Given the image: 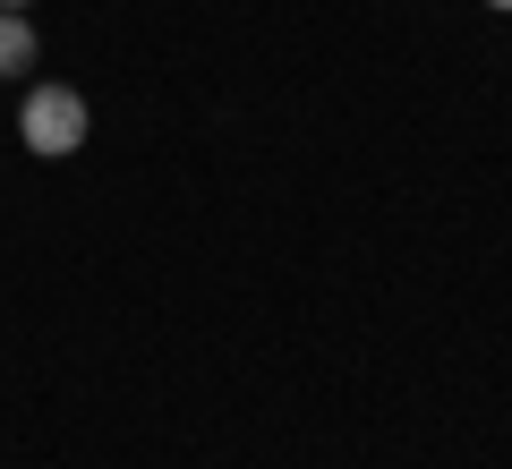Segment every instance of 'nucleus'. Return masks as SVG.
<instances>
[{"mask_svg":"<svg viewBox=\"0 0 512 469\" xmlns=\"http://www.w3.org/2000/svg\"><path fill=\"white\" fill-rule=\"evenodd\" d=\"M18 137H26V154H43V163H69L77 145H86V94L77 86H26Z\"/></svg>","mask_w":512,"mask_h":469,"instance_id":"nucleus-1","label":"nucleus"},{"mask_svg":"<svg viewBox=\"0 0 512 469\" xmlns=\"http://www.w3.org/2000/svg\"><path fill=\"white\" fill-rule=\"evenodd\" d=\"M26 69H35V26H26V9H0V77Z\"/></svg>","mask_w":512,"mask_h":469,"instance_id":"nucleus-2","label":"nucleus"},{"mask_svg":"<svg viewBox=\"0 0 512 469\" xmlns=\"http://www.w3.org/2000/svg\"><path fill=\"white\" fill-rule=\"evenodd\" d=\"M0 9H35V0H0Z\"/></svg>","mask_w":512,"mask_h":469,"instance_id":"nucleus-3","label":"nucleus"},{"mask_svg":"<svg viewBox=\"0 0 512 469\" xmlns=\"http://www.w3.org/2000/svg\"><path fill=\"white\" fill-rule=\"evenodd\" d=\"M487 9H512V0H487Z\"/></svg>","mask_w":512,"mask_h":469,"instance_id":"nucleus-4","label":"nucleus"}]
</instances>
